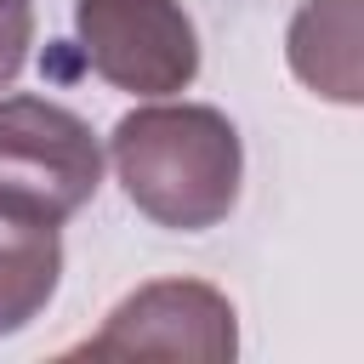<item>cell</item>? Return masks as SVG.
I'll list each match as a JSON object with an SVG mask.
<instances>
[{
  "label": "cell",
  "instance_id": "obj_1",
  "mask_svg": "<svg viewBox=\"0 0 364 364\" xmlns=\"http://www.w3.org/2000/svg\"><path fill=\"white\" fill-rule=\"evenodd\" d=\"M108 159L125 199L159 228L205 233L239 205L245 142L239 125L210 102L131 108L108 136Z\"/></svg>",
  "mask_w": 364,
  "mask_h": 364
},
{
  "label": "cell",
  "instance_id": "obj_2",
  "mask_svg": "<svg viewBox=\"0 0 364 364\" xmlns=\"http://www.w3.org/2000/svg\"><path fill=\"white\" fill-rule=\"evenodd\" d=\"M102 188L97 131L51 97H0V210L63 228Z\"/></svg>",
  "mask_w": 364,
  "mask_h": 364
},
{
  "label": "cell",
  "instance_id": "obj_3",
  "mask_svg": "<svg viewBox=\"0 0 364 364\" xmlns=\"http://www.w3.org/2000/svg\"><path fill=\"white\" fill-rule=\"evenodd\" d=\"M80 57L131 97H176L199 74V28L182 0H74Z\"/></svg>",
  "mask_w": 364,
  "mask_h": 364
},
{
  "label": "cell",
  "instance_id": "obj_4",
  "mask_svg": "<svg viewBox=\"0 0 364 364\" xmlns=\"http://www.w3.org/2000/svg\"><path fill=\"white\" fill-rule=\"evenodd\" d=\"M74 353L91 358H205L222 364L239 353V324H233V301L205 284V279H154L142 290H131L97 336H85Z\"/></svg>",
  "mask_w": 364,
  "mask_h": 364
},
{
  "label": "cell",
  "instance_id": "obj_5",
  "mask_svg": "<svg viewBox=\"0 0 364 364\" xmlns=\"http://www.w3.org/2000/svg\"><path fill=\"white\" fill-rule=\"evenodd\" d=\"M284 57L307 91L330 102H358V0H301Z\"/></svg>",
  "mask_w": 364,
  "mask_h": 364
},
{
  "label": "cell",
  "instance_id": "obj_6",
  "mask_svg": "<svg viewBox=\"0 0 364 364\" xmlns=\"http://www.w3.org/2000/svg\"><path fill=\"white\" fill-rule=\"evenodd\" d=\"M63 279V239L46 222L0 210V336L34 324Z\"/></svg>",
  "mask_w": 364,
  "mask_h": 364
},
{
  "label": "cell",
  "instance_id": "obj_7",
  "mask_svg": "<svg viewBox=\"0 0 364 364\" xmlns=\"http://www.w3.org/2000/svg\"><path fill=\"white\" fill-rule=\"evenodd\" d=\"M34 46V0H0V91L23 74Z\"/></svg>",
  "mask_w": 364,
  "mask_h": 364
}]
</instances>
